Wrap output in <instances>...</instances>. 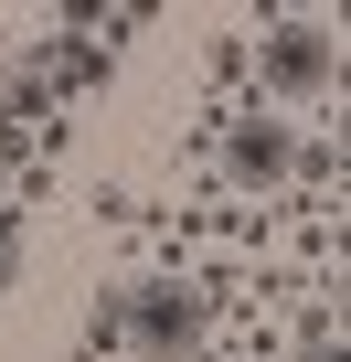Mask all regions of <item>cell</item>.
I'll return each mask as SVG.
<instances>
[{
    "label": "cell",
    "instance_id": "2",
    "mask_svg": "<svg viewBox=\"0 0 351 362\" xmlns=\"http://www.w3.org/2000/svg\"><path fill=\"white\" fill-rule=\"evenodd\" d=\"M203 160H213V170H203V192L266 214V203H287L298 128H287V107H266V96L245 86V96H213V107H203Z\"/></svg>",
    "mask_w": 351,
    "mask_h": 362
},
{
    "label": "cell",
    "instance_id": "5",
    "mask_svg": "<svg viewBox=\"0 0 351 362\" xmlns=\"http://www.w3.org/2000/svg\"><path fill=\"white\" fill-rule=\"evenodd\" d=\"M266 362H351V351H340V341H330V351H266Z\"/></svg>",
    "mask_w": 351,
    "mask_h": 362
},
{
    "label": "cell",
    "instance_id": "3",
    "mask_svg": "<svg viewBox=\"0 0 351 362\" xmlns=\"http://www.w3.org/2000/svg\"><path fill=\"white\" fill-rule=\"evenodd\" d=\"M245 75H266V107H319V96H340V22H330V11H256Z\"/></svg>",
    "mask_w": 351,
    "mask_h": 362
},
{
    "label": "cell",
    "instance_id": "4",
    "mask_svg": "<svg viewBox=\"0 0 351 362\" xmlns=\"http://www.w3.org/2000/svg\"><path fill=\"white\" fill-rule=\"evenodd\" d=\"M203 75H213V96H234L245 86V33H213L203 43Z\"/></svg>",
    "mask_w": 351,
    "mask_h": 362
},
{
    "label": "cell",
    "instance_id": "1",
    "mask_svg": "<svg viewBox=\"0 0 351 362\" xmlns=\"http://www.w3.org/2000/svg\"><path fill=\"white\" fill-rule=\"evenodd\" d=\"M234 309H245L234 277L149 245L138 267H117V362H213Z\"/></svg>",
    "mask_w": 351,
    "mask_h": 362
}]
</instances>
